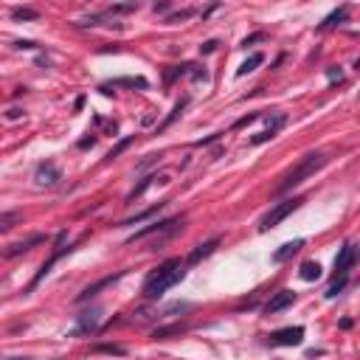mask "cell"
I'll list each match as a JSON object with an SVG mask.
<instances>
[{"mask_svg": "<svg viewBox=\"0 0 360 360\" xmlns=\"http://www.w3.org/2000/svg\"><path fill=\"white\" fill-rule=\"evenodd\" d=\"M158 160H160V155H147V160H141V163H138V172H144V169H147V166L158 163Z\"/></svg>", "mask_w": 360, "mask_h": 360, "instance_id": "obj_35", "label": "cell"}, {"mask_svg": "<svg viewBox=\"0 0 360 360\" xmlns=\"http://www.w3.org/2000/svg\"><path fill=\"white\" fill-rule=\"evenodd\" d=\"M293 301H296V293H290V290H281V293H276L273 299L265 304V312H268V315H276V312L287 310Z\"/></svg>", "mask_w": 360, "mask_h": 360, "instance_id": "obj_13", "label": "cell"}, {"mask_svg": "<svg viewBox=\"0 0 360 360\" xmlns=\"http://www.w3.org/2000/svg\"><path fill=\"white\" fill-rule=\"evenodd\" d=\"M346 12L349 9L346 6H341V9H335V12L330 14V17H323V23H318V31H323V28H332V25H338V23H343L346 20Z\"/></svg>", "mask_w": 360, "mask_h": 360, "instance_id": "obj_21", "label": "cell"}, {"mask_svg": "<svg viewBox=\"0 0 360 360\" xmlns=\"http://www.w3.org/2000/svg\"><path fill=\"white\" fill-rule=\"evenodd\" d=\"M43 242H45L43 234H34V237L23 239V242L9 245V250H3V256H6V259H14V256H20V253H25V250H31V248H37V245H43Z\"/></svg>", "mask_w": 360, "mask_h": 360, "instance_id": "obj_10", "label": "cell"}, {"mask_svg": "<svg viewBox=\"0 0 360 360\" xmlns=\"http://www.w3.org/2000/svg\"><path fill=\"white\" fill-rule=\"evenodd\" d=\"M12 360H28V357H12Z\"/></svg>", "mask_w": 360, "mask_h": 360, "instance_id": "obj_41", "label": "cell"}, {"mask_svg": "<svg viewBox=\"0 0 360 360\" xmlns=\"http://www.w3.org/2000/svg\"><path fill=\"white\" fill-rule=\"evenodd\" d=\"M135 9H138V3H116V6L107 9V14H129Z\"/></svg>", "mask_w": 360, "mask_h": 360, "instance_id": "obj_25", "label": "cell"}, {"mask_svg": "<svg viewBox=\"0 0 360 360\" xmlns=\"http://www.w3.org/2000/svg\"><path fill=\"white\" fill-rule=\"evenodd\" d=\"M163 208H166V203H158V206H152V208H147V211L135 214V217H127V220H121V225H138V222H147L149 217H155V214L163 211Z\"/></svg>", "mask_w": 360, "mask_h": 360, "instance_id": "obj_16", "label": "cell"}, {"mask_svg": "<svg viewBox=\"0 0 360 360\" xmlns=\"http://www.w3.org/2000/svg\"><path fill=\"white\" fill-rule=\"evenodd\" d=\"M155 180H166V175H160V177H158V175H149V177H144V180H141V183H138V186H135V189H133V191H129V194H127V200L133 203L135 197H141V194H144V191L149 189V186L155 183ZM166 183H169V180H166Z\"/></svg>", "mask_w": 360, "mask_h": 360, "instance_id": "obj_17", "label": "cell"}, {"mask_svg": "<svg viewBox=\"0 0 360 360\" xmlns=\"http://www.w3.org/2000/svg\"><path fill=\"white\" fill-rule=\"evenodd\" d=\"M12 17L14 20H40V12L37 9H14Z\"/></svg>", "mask_w": 360, "mask_h": 360, "instance_id": "obj_24", "label": "cell"}, {"mask_svg": "<svg viewBox=\"0 0 360 360\" xmlns=\"http://www.w3.org/2000/svg\"><path fill=\"white\" fill-rule=\"evenodd\" d=\"M180 332H186V326H183V323H175V326H160V330H155V332H152V338H155V341H160V338L180 335Z\"/></svg>", "mask_w": 360, "mask_h": 360, "instance_id": "obj_23", "label": "cell"}, {"mask_svg": "<svg viewBox=\"0 0 360 360\" xmlns=\"http://www.w3.org/2000/svg\"><path fill=\"white\" fill-rule=\"evenodd\" d=\"M183 268H186L183 259H166V262L160 265V268L155 270L147 281H144V290H141V293H144V299L155 301V299H160L166 290H172L177 281H183V276H186Z\"/></svg>", "mask_w": 360, "mask_h": 360, "instance_id": "obj_1", "label": "cell"}, {"mask_svg": "<svg viewBox=\"0 0 360 360\" xmlns=\"http://www.w3.org/2000/svg\"><path fill=\"white\" fill-rule=\"evenodd\" d=\"M155 12H160V14H163V12H169V3H155Z\"/></svg>", "mask_w": 360, "mask_h": 360, "instance_id": "obj_39", "label": "cell"}, {"mask_svg": "<svg viewBox=\"0 0 360 360\" xmlns=\"http://www.w3.org/2000/svg\"><path fill=\"white\" fill-rule=\"evenodd\" d=\"M346 284H349V276H346V279H335V281L330 284V290H326V299H335V296L341 293Z\"/></svg>", "mask_w": 360, "mask_h": 360, "instance_id": "obj_28", "label": "cell"}, {"mask_svg": "<svg viewBox=\"0 0 360 360\" xmlns=\"http://www.w3.org/2000/svg\"><path fill=\"white\" fill-rule=\"evenodd\" d=\"M96 352H107V354H124V346H113V343H102V346H96Z\"/></svg>", "mask_w": 360, "mask_h": 360, "instance_id": "obj_30", "label": "cell"}, {"mask_svg": "<svg viewBox=\"0 0 360 360\" xmlns=\"http://www.w3.org/2000/svg\"><path fill=\"white\" fill-rule=\"evenodd\" d=\"M301 341H304V326H284L270 335L273 346H299Z\"/></svg>", "mask_w": 360, "mask_h": 360, "instance_id": "obj_6", "label": "cell"}, {"mask_svg": "<svg viewBox=\"0 0 360 360\" xmlns=\"http://www.w3.org/2000/svg\"><path fill=\"white\" fill-rule=\"evenodd\" d=\"M65 239H68V234H65V231H59V234H56V242H54V253H51V259H48V262H43V268L37 270V276H34V279H31V284L25 287L28 293H31V290H34V287L40 284V281L45 279V276L51 273V268H54V265L59 262L62 256H65V253H71V245H65Z\"/></svg>", "mask_w": 360, "mask_h": 360, "instance_id": "obj_4", "label": "cell"}, {"mask_svg": "<svg viewBox=\"0 0 360 360\" xmlns=\"http://www.w3.org/2000/svg\"><path fill=\"white\" fill-rule=\"evenodd\" d=\"M214 141H220V133H214V135H208V138H200L194 144V147H206V144H214Z\"/></svg>", "mask_w": 360, "mask_h": 360, "instance_id": "obj_37", "label": "cell"}, {"mask_svg": "<svg viewBox=\"0 0 360 360\" xmlns=\"http://www.w3.org/2000/svg\"><path fill=\"white\" fill-rule=\"evenodd\" d=\"M352 265H354V245L346 242L341 248V253L335 256V279H346L349 270H352Z\"/></svg>", "mask_w": 360, "mask_h": 360, "instance_id": "obj_8", "label": "cell"}, {"mask_svg": "<svg viewBox=\"0 0 360 360\" xmlns=\"http://www.w3.org/2000/svg\"><path fill=\"white\" fill-rule=\"evenodd\" d=\"M129 144H133V138H124V141H118L116 147H113V149H110V152H107V160H116V158H118V155H121V152H124V149H127V147H129Z\"/></svg>", "mask_w": 360, "mask_h": 360, "instance_id": "obj_27", "label": "cell"}, {"mask_svg": "<svg viewBox=\"0 0 360 360\" xmlns=\"http://www.w3.org/2000/svg\"><path fill=\"white\" fill-rule=\"evenodd\" d=\"M99 315H102V310L82 312V315H79V323H76V330L71 332V335H87V332H96V330H99Z\"/></svg>", "mask_w": 360, "mask_h": 360, "instance_id": "obj_11", "label": "cell"}, {"mask_svg": "<svg viewBox=\"0 0 360 360\" xmlns=\"http://www.w3.org/2000/svg\"><path fill=\"white\" fill-rule=\"evenodd\" d=\"M93 144H96V138H85V141H79V147H82V149L93 147Z\"/></svg>", "mask_w": 360, "mask_h": 360, "instance_id": "obj_40", "label": "cell"}, {"mask_svg": "<svg viewBox=\"0 0 360 360\" xmlns=\"http://www.w3.org/2000/svg\"><path fill=\"white\" fill-rule=\"evenodd\" d=\"M326 79L330 82H343V71L341 68H326Z\"/></svg>", "mask_w": 360, "mask_h": 360, "instance_id": "obj_34", "label": "cell"}, {"mask_svg": "<svg viewBox=\"0 0 360 360\" xmlns=\"http://www.w3.org/2000/svg\"><path fill=\"white\" fill-rule=\"evenodd\" d=\"M186 104H189V96H183V99H180V102L175 104V107H172V113H169V116H166V121H163V124H160V127H158V133H163L166 127H172V124L177 121V116H180V113L186 110Z\"/></svg>", "mask_w": 360, "mask_h": 360, "instance_id": "obj_19", "label": "cell"}, {"mask_svg": "<svg viewBox=\"0 0 360 360\" xmlns=\"http://www.w3.org/2000/svg\"><path fill=\"white\" fill-rule=\"evenodd\" d=\"M326 160H330V158H326L323 152H310V155H304V158L296 163V169H290V172H287V175L279 180V186H276L273 194H287V191H293L296 186L304 183L307 177H312L318 169H323V166H326Z\"/></svg>", "mask_w": 360, "mask_h": 360, "instance_id": "obj_2", "label": "cell"}, {"mask_svg": "<svg viewBox=\"0 0 360 360\" xmlns=\"http://www.w3.org/2000/svg\"><path fill=\"white\" fill-rule=\"evenodd\" d=\"M301 197H290V200H281V203H276L273 208H270L268 214H265L262 220H259V231H270V228H276L279 225L281 220H287V217H290V214L296 211V208L301 206Z\"/></svg>", "mask_w": 360, "mask_h": 360, "instance_id": "obj_3", "label": "cell"}, {"mask_svg": "<svg viewBox=\"0 0 360 360\" xmlns=\"http://www.w3.org/2000/svg\"><path fill=\"white\" fill-rule=\"evenodd\" d=\"M20 211H9V214H0V234H9L14 225H20Z\"/></svg>", "mask_w": 360, "mask_h": 360, "instance_id": "obj_22", "label": "cell"}, {"mask_svg": "<svg viewBox=\"0 0 360 360\" xmlns=\"http://www.w3.org/2000/svg\"><path fill=\"white\" fill-rule=\"evenodd\" d=\"M262 118V113H250V116H245V118H239L234 127H248V124H253V121H259Z\"/></svg>", "mask_w": 360, "mask_h": 360, "instance_id": "obj_33", "label": "cell"}, {"mask_svg": "<svg viewBox=\"0 0 360 360\" xmlns=\"http://www.w3.org/2000/svg\"><path fill=\"white\" fill-rule=\"evenodd\" d=\"M217 45H220L217 40H208V43L200 45V54H214V51H217Z\"/></svg>", "mask_w": 360, "mask_h": 360, "instance_id": "obj_36", "label": "cell"}, {"mask_svg": "<svg viewBox=\"0 0 360 360\" xmlns=\"http://www.w3.org/2000/svg\"><path fill=\"white\" fill-rule=\"evenodd\" d=\"M220 248V237H211L208 242H203V245H197L194 250H191V256H189V265H200L206 256H211L214 250Z\"/></svg>", "mask_w": 360, "mask_h": 360, "instance_id": "obj_14", "label": "cell"}, {"mask_svg": "<svg viewBox=\"0 0 360 360\" xmlns=\"http://www.w3.org/2000/svg\"><path fill=\"white\" fill-rule=\"evenodd\" d=\"M262 62H265V54H250L248 59H245L242 65H239L237 76H248V74H253V71H256V68L262 65Z\"/></svg>", "mask_w": 360, "mask_h": 360, "instance_id": "obj_18", "label": "cell"}, {"mask_svg": "<svg viewBox=\"0 0 360 360\" xmlns=\"http://www.w3.org/2000/svg\"><path fill=\"white\" fill-rule=\"evenodd\" d=\"M299 276L304 281H318V279H321V265H318V262H304L299 268Z\"/></svg>", "mask_w": 360, "mask_h": 360, "instance_id": "obj_20", "label": "cell"}, {"mask_svg": "<svg viewBox=\"0 0 360 360\" xmlns=\"http://www.w3.org/2000/svg\"><path fill=\"white\" fill-rule=\"evenodd\" d=\"M59 180H62V169L54 163V160H45V163H40L37 172H34V183H37V186H45V189L56 186Z\"/></svg>", "mask_w": 360, "mask_h": 360, "instance_id": "obj_5", "label": "cell"}, {"mask_svg": "<svg viewBox=\"0 0 360 360\" xmlns=\"http://www.w3.org/2000/svg\"><path fill=\"white\" fill-rule=\"evenodd\" d=\"M6 116H9V121H17V118L23 116V110H20V107H12V110L6 113Z\"/></svg>", "mask_w": 360, "mask_h": 360, "instance_id": "obj_38", "label": "cell"}, {"mask_svg": "<svg viewBox=\"0 0 360 360\" xmlns=\"http://www.w3.org/2000/svg\"><path fill=\"white\" fill-rule=\"evenodd\" d=\"M124 273H127V270H118V273H113V276H104V279H99L96 284H87L85 290H82V293L76 296V304H85V301H90L93 296L102 293L104 287H110V284H116L118 279H124Z\"/></svg>", "mask_w": 360, "mask_h": 360, "instance_id": "obj_7", "label": "cell"}, {"mask_svg": "<svg viewBox=\"0 0 360 360\" xmlns=\"http://www.w3.org/2000/svg\"><path fill=\"white\" fill-rule=\"evenodd\" d=\"M191 14H194V9H180V12H172L169 17H166V23H183V20H189Z\"/></svg>", "mask_w": 360, "mask_h": 360, "instance_id": "obj_26", "label": "cell"}, {"mask_svg": "<svg viewBox=\"0 0 360 360\" xmlns=\"http://www.w3.org/2000/svg\"><path fill=\"white\" fill-rule=\"evenodd\" d=\"M183 217H175V220H160V222H152V225H147V228H141V231H135L133 237H129V242H135V239H147V237H152V234H163V231H169L175 222H180Z\"/></svg>", "mask_w": 360, "mask_h": 360, "instance_id": "obj_12", "label": "cell"}, {"mask_svg": "<svg viewBox=\"0 0 360 360\" xmlns=\"http://www.w3.org/2000/svg\"><path fill=\"white\" fill-rule=\"evenodd\" d=\"M276 133H270V129H265V133H259V135H253V138H250V144H253V147H259V144H265V141H270L273 138Z\"/></svg>", "mask_w": 360, "mask_h": 360, "instance_id": "obj_31", "label": "cell"}, {"mask_svg": "<svg viewBox=\"0 0 360 360\" xmlns=\"http://www.w3.org/2000/svg\"><path fill=\"white\" fill-rule=\"evenodd\" d=\"M110 87H138V90H147L149 82L144 76H118L113 82H104L102 85V93H110Z\"/></svg>", "mask_w": 360, "mask_h": 360, "instance_id": "obj_9", "label": "cell"}, {"mask_svg": "<svg viewBox=\"0 0 360 360\" xmlns=\"http://www.w3.org/2000/svg\"><path fill=\"white\" fill-rule=\"evenodd\" d=\"M14 48H20V51H37L40 45L34 43V40H17V43H14Z\"/></svg>", "mask_w": 360, "mask_h": 360, "instance_id": "obj_32", "label": "cell"}, {"mask_svg": "<svg viewBox=\"0 0 360 360\" xmlns=\"http://www.w3.org/2000/svg\"><path fill=\"white\" fill-rule=\"evenodd\" d=\"M268 40V34L265 31H256V34H250V37L242 40V48H248V45H256V43H265Z\"/></svg>", "mask_w": 360, "mask_h": 360, "instance_id": "obj_29", "label": "cell"}, {"mask_svg": "<svg viewBox=\"0 0 360 360\" xmlns=\"http://www.w3.org/2000/svg\"><path fill=\"white\" fill-rule=\"evenodd\" d=\"M301 248H304V239H293V242H284V245H281V248L273 253V262H276V265L287 262V259L296 256V253H299Z\"/></svg>", "mask_w": 360, "mask_h": 360, "instance_id": "obj_15", "label": "cell"}]
</instances>
